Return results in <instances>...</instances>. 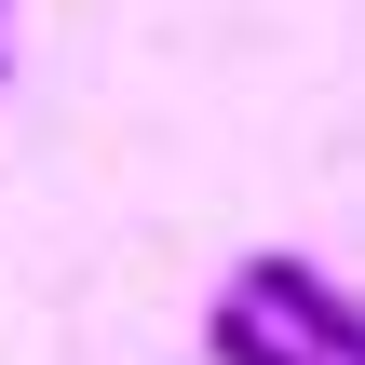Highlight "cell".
Segmentation results:
<instances>
[{"label":"cell","instance_id":"obj_1","mask_svg":"<svg viewBox=\"0 0 365 365\" xmlns=\"http://www.w3.org/2000/svg\"><path fill=\"white\" fill-rule=\"evenodd\" d=\"M230 298H257L284 339H312L325 365H365V298H352V284H325L312 257H284V244H271V257H244V271H230Z\"/></svg>","mask_w":365,"mask_h":365},{"label":"cell","instance_id":"obj_2","mask_svg":"<svg viewBox=\"0 0 365 365\" xmlns=\"http://www.w3.org/2000/svg\"><path fill=\"white\" fill-rule=\"evenodd\" d=\"M203 352H217V365H325L312 339H284L257 298H217V312H203Z\"/></svg>","mask_w":365,"mask_h":365},{"label":"cell","instance_id":"obj_3","mask_svg":"<svg viewBox=\"0 0 365 365\" xmlns=\"http://www.w3.org/2000/svg\"><path fill=\"white\" fill-rule=\"evenodd\" d=\"M0 68H14V41H0Z\"/></svg>","mask_w":365,"mask_h":365}]
</instances>
